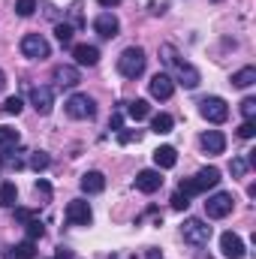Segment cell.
Segmentation results:
<instances>
[{"label":"cell","instance_id":"cell-1","mask_svg":"<svg viewBox=\"0 0 256 259\" xmlns=\"http://www.w3.org/2000/svg\"><path fill=\"white\" fill-rule=\"evenodd\" d=\"M160 61L172 69L169 75H172V81H175V84H181V88H187V91H196V88H199V81H202L199 69H196L193 64H187V61L178 55V49H175L172 42L160 46Z\"/></svg>","mask_w":256,"mask_h":259},{"label":"cell","instance_id":"cell-2","mask_svg":"<svg viewBox=\"0 0 256 259\" xmlns=\"http://www.w3.org/2000/svg\"><path fill=\"white\" fill-rule=\"evenodd\" d=\"M217 184H220V169L217 166H205V169L196 172V178H184L178 184V190L184 196H196V193H205V190L217 187Z\"/></svg>","mask_w":256,"mask_h":259},{"label":"cell","instance_id":"cell-3","mask_svg":"<svg viewBox=\"0 0 256 259\" xmlns=\"http://www.w3.org/2000/svg\"><path fill=\"white\" fill-rule=\"evenodd\" d=\"M145 66H148V55H145L142 46H130V49L121 52V58H118V72L124 78H139L145 72Z\"/></svg>","mask_w":256,"mask_h":259},{"label":"cell","instance_id":"cell-4","mask_svg":"<svg viewBox=\"0 0 256 259\" xmlns=\"http://www.w3.org/2000/svg\"><path fill=\"white\" fill-rule=\"evenodd\" d=\"M64 109H66V115L75 118V121H91V118L97 115V103H94V97H88V94H72L64 103Z\"/></svg>","mask_w":256,"mask_h":259},{"label":"cell","instance_id":"cell-5","mask_svg":"<svg viewBox=\"0 0 256 259\" xmlns=\"http://www.w3.org/2000/svg\"><path fill=\"white\" fill-rule=\"evenodd\" d=\"M181 235H184V241L193 244V247H205L211 241V226L205 220H199V217H187L184 226H181Z\"/></svg>","mask_w":256,"mask_h":259},{"label":"cell","instance_id":"cell-6","mask_svg":"<svg viewBox=\"0 0 256 259\" xmlns=\"http://www.w3.org/2000/svg\"><path fill=\"white\" fill-rule=\"evenodd\" d=\"M21 55H24L27 61H46V58L52 55V46H49V39H46L42 33H27V36L21 39Z\"/></svg>","mask_w":256,"mask_h":259},{"label":"cell","instance_id":"cell-7","mask_svg":"<svg viewBox=\"0 0 256 259\" xmlns=\"http://www.w3.org/2000/svg\"><path fill=\"white\" fill-rule=\"evenodd\" d=\"M199 115H202L208 124H223V121L229 118V106H226L223 97H205V100L199 103Z\"/></svg>","mask_w":256,"mask_h":259},{"label":"cell","instance_id":"cell-8","mask_svg":"<svg viewBox=\"0 0 256 259\" xmlns=\"http://www.w3.org/2000/svg\"><path fill=\"white\" fill-rule=\"evenodd\" d=\"M232 208H235V199H232V193H226V190L208 196V202H205V214H208V220H223V217L232 214Z\"/></svg>","mask_w":256,"mask_h":259},{"label":"cell","instance_id":"cell-9","mask_svg":"<svg viewBox=\"0 0 256 259\" xmlns=\"http://www.w3.org/2000/svg\"><path fill=\"white\" fill-rule=\"evenodd\" d=\"M30 103H33V109L39 115H52V109H55V88H49V84L30 88Z\"/></svg>","mask_w":256,"mask_h":259},{"label":"cell","instance_id":"cell-10","mask_svg":"<svg viewBox=\"0 0 256 259\" xmlns=\"http://www.w3.org/2000/svg\"><path fill=\"white\" fill-rule=\"evenodd\" d=\"M66 220H69L72 226H91L94 211H91V205H88L84 199H72V202L66 205Z\"/></svg>","mask_w":256,"mask_h":259},{"label":"cell","instance_id":"cell-11","mask_svg":"<svg viewBox=\"0 0 256 259\" xmlns=\"http://www.w3.org/2000/svg\"><path fill=\"white\" fill-rule=\"evenodd\" d=\"M148 91H151L154 100H169V97L175 94V81H172L169 72H157V75L148 81Z\"/></svg>","mask_w":256,"mask_h":259},{"label":"cell","instance_id":"cell-12","mask_svg":"<svg viewBox=\"0 0 256 259\" xmlns=\"http://www.w3.org/2000/svg\"><path fill=\"white\" fill-rule=\"evenodd\" d=\"M94 30H97L103 39H115V36L121 33V21H118L112 12H100L97 21H94Z\"/></svg>","mask_w":256,"mask_h":259},{"label":"cell","instance_id":"cell-13","mask_svg":"<svg viewBox=\"0 0 256 259\" xmlns=\"http://www.w3.org/2000/svg\"><path fill=\"white\" fill-rule=\"evenodd\" d=\"M160 187H163L160 169H142V172L136 175V190H142V193H157Z\"/></svg>","mask_w":256,"mask_h":259},{"label":"cell","instance_id":"cell-14","mask_svg":"<svg viewBox=\"0 0 256 259\" xmlns=\"http://www.w3.org/2000/svg\"><path fill=\"white\" fill-rule=\"evenodd\" d=\"M199 145H202L205 154H223L226 151V136L220 130H205L202 139H199Z\"/></svg>","mask_w":256,"mask_h":259},{"label":"cell","instance_id":"cell-15","mask_svg":"<svg viewBox=\"0 0 256 259\" xmlns=\"http://www.w3.org/2000/svg\"><path fill=\"white\" fill-rule=\"evenodd\" d=\"M220 250L226 259H241L244 256V241L235 235V232H223L220 235Z\"/></svg>","mask_w":256,"mask_h":259},{"label":"cell","instance_id":"cell-16","mask_svg":"<svg viewBox=\"0 0 256 259\" xmlns=\"http://www.w3.org/2000/svg\"><path fill=\"white\" fill-rule=\"evenodd\" d=\"M72 58H75V64H78V66H97V64H100V49H97V46L81 42V46H75V49H72Z\"/></svg>","mask_w":256,"mask_h":259},{"label":"cell","instance_id":"cell-17","mask_svg":"<svg viewBox=\"0 0 256 259\" xmlns=\"http://www.w3.org/2000/svg\"><path fill=\"white\" fill-rule=\"evenodd\" d=\"M78 184H81V193L97 196V193H103V190H106V175H103V172H84Z\"/></svg>","mask_w":256,"mask_h":259},{"label":"cell","instance_id":"cell-18","mask_svg":"<svg viewBox=\"0 0 256 259\" xmlns=\"http://www.w3.org/2000/svg\"><path fill=\"white\" fill-rule=\"evenodd\" d=\"M78 81H81V75H78L75 66H69V64L55 66V84H58V88H75Z\"/></svg>","mask_w":256,"mask_h":259},{"label":"cell","instance_id":"cell-19","mask_svg":"<svg viewBox=\"0 0 256 259\" xmlns=\"http://www.w3.org/2000/svg\"><path fill=\"white\" fill-rule=\"evenodd\" d=\"M175 163H178V151L172 145H160L154 151V166L157 169H175Z\"/></svg>","mask_w":256,"mask_h":259},{"label":"cell","instance_id":"cell-20","mask_svg":"<svg viewBox=\"0 0 256 259\" xmlns=\"http://www.w3.org/2000/svg\"><path fill=\"white\" fill-rule=\"evenodd\" d=\"M36 256V244L33 241H21V244H9L3 250V259H33Z\"/></svg>","mask_w":256,"mask_h":259},{"label":"cell","instance_id":"cell-21","mask_svg":"<svg viewBox=\"0 0 256 259\" xmlns=\"http://www.w3.org/2000/svg\"><path fill=\"white\" fill-rule=\"evenodd\" d=\"M21 154H24L21 148H15V151L6 148V151L0 154V169H6V172H12V169H15V172L24 169V157H21Z\"/></svg>","mask_w":256,"mask_h":259},{"label":"cell","instance_id":"cell-22","mask_svg":"<svg viewBox=\"0 0 256 259\" xmlns=\"http://www.w3.org/2000/svg\"><path fill=\"white\" fill-rule=\"evenodd\" d=\"M232 88H250L256 81V66H244V69H238V72H232Z\"/></svg>","mask_w":256,"mask_h":259},{"label":"cell","instance_id":"cell-23","mask_svg":"<svg viewBox=\"0 0 256 259\" xmlns=\"http://www.w3.org/2000/svg\"><path fill=\"white\" fill-rule=\"evenodd\" d=\"M172 127H175V121H172V115H166V112H160V115H154V118H151V130H154L157 136L172 133Z\"/></svg>","mask_w":256,"mask_h":259},{"label":"cell","instance_id":"cell-24","mask_svg":"<svg viewBox=\"0 0 256 259\" xmlns=\"http://www.w3.org/2000/svg\"><path fill=\"white\" fill-rule=\"evenodd\" d=\"M15 202H18L15 184H12V181H3V184H0V205H3V208H15Z\"/></svg>","mask_w":256,"mask_h":259},{"label":"cell","instance_id":"cell-25","mask_svg":"<svg viewBox=\"0 0 256 259\" xmlns=\"http://www.w3.org/2000/svg\"><path fill=\"white\" fill-rule=\"evenodd\" d=\"M127 115L133 121H145L148 115H151V106H148V100H133L127 106Z\"/></svg>","mask_w":256,"mask_h":259},{"label":"cell","instance_id":"cell-26","mask_svg":"<svg viewBox=\"0 0 256 259\" xmlns=\"http://www.w3.org/2000/svg\"><path fill=\"white\" fill-rule=\"evenodd\" d=\"M15 145H18V130L0 127V151H6V148H15Z\"/></svg>","mask_w":256,"mask_h":259},{"label":"cell","instance_id":"cell-27","mask_svg":"<svg viewBox=\"0 0 256 259\" xmlns=\"http://www.w3.org/2000/svg\"><path fill=\"white\" fill-rule=\"evenodd\" d=\"M52 166V157L46 154V151H33L30 154V169L33 172H42V169H49Z\"/></svg>","mask_w":256,"mask_h":259},{"label":"cell","instance_id":"cell-28","mask_svg":"<svg viewBox=\"0 0 256 259\" xmlns=\"http://www.w3.org/2000/svg\"><path fill=\"white\" fill-rule=\"evenodd\" d=\"M24 109V103H21V97H9L3 106H0V115H18Z\"/></svg>","mask_w":256,"mask_h":259},{"label":"cell","instance_id":"cell-29","mask_svg":"<svg viewBox=\"0 0 256 259\" xmlns=\"http://www.w3.org/2000/svg\"><path fill=\"white\" fill-rule=\"evenodd\" d=\"M15 12H18L21 18H30V15L36 12V0H15Z\"/></svg>","mask_w":256,"mask_h":259},{"label":"cell","instance_id":"cell-30","mask_svg":"<svg viewBox=\"0 0 256 259\" xmlns=\"http://www.w3.org/2000/svg\"><path fill=\"white\" fill-rule=\"evenodd\" d=\"M55 36H58V42H61V46H69V42H72V24H58V27H55Z\"/></svg>","mask_w":256,"mask_h":259},{"label":"cell","instance_id":"cell-31","mask_svg":"<svg viewBox=\"0 0 256 259\" xmlns=\"http://www.w3.org/2000/svg\"><path fill=\"white\" fill-rule=\"evenodd\" d=\"M247 166H250V163H247L244 157H232V163H229V169H232L235 178H244V175H247Z\"/></svg>","mask_w":256,"mask_h":259},{"label":"cell","instance_id":"cell-32","mask_svg":"<svg viewBox=\"0 0 256 259\" xmlns=\"http://www.w3.org/2000/svg\"><path fill=\"white\" fill-rule=\"evenodd\" d=\"M24 229H27V241H36V238H42V232H46L39 220H27V223H24Z\"/></svg>","mask_w":256,"mask_h":259},{"label":"cell","instance_id":"cell-33","mask_svg":"<svg viewBox=\"0 0 256 259\" xmlns=\"http://www.w3.org/2000/svg\"><path fill=\"white\" fill-rule=\"evenodd\" d=\"M241 115H244V121H253L256 118V100L253 97H244V103H241Z\"/></svg>","mask_w":256,"mask_h":259},{"label":"cell","instance_id":"cell-34","mask_svg":"<svg viewBox=\"0 0 256 259\" xmlns=\"http://www.w3.org/2000/svg\"><path fill=\"white\" fill-rule=\"evenodd\" d=\"M187 205H190V196H184L181 190H175V196H172V208H175V211H184Z\"/></svg>","mask_w":256,"mask_h":259},{"label":"cell","instance_id":"cell-35","mask_svg":"<svg viewBox=\"0 0 256 259\" xmlns=\"http://www.w3.org/2000/svg\"><path fill=\"white\" fill-rule=\"evenodd\" d=\"M118 142H121V145L139 142V130H118Z\"/></svg>","mask_w":256,"mask_h":259},{"label":"cell","instance_id":"cell-36","mask_svg":"<svg viewBox=\"0 0 256 259\" xmlns=\"http://www.w3.org/2000/svg\"><path fill=\"white\" fill-rule=\"evenodd\" d=\"M238 136H241V139H253L256 136V124L253 121H244V124L238 127Z\"/></svg>","mask_w":256,"mask_h":259},{"label":"cell","instance_id":"cell-37","mask_svg":"<svg viewBox=\"0 0 256 259\" xmlns=\"http://www.w3.org/2000/svg\"><path fill=\"white\" fill-rule=\"evenodd\" d=\"M69 18H72V24H75V27H81V6H78V3H72V6H69Z\"/></svg>","mask_w":256,"mask_h":259},{"label":"cell","instance_id":"cell-38","mask_svg":"<svg viewBox=\"0 0 256 259\" xmlns=\"http://www.w3.org/2000/svg\"><path fill=\"white\" fill-rule=\"evenodd\" d=\"M109 130H115V133H118V130H124V118H121V112H115V115H112V121H109Z\"/></svg>","mask_w":256,"mask_h":259},{"label":"cell","instance_id":"cell-39","mask_svg":"<svg viewBox=\"0 0 256 259\" xmlns=\"http://www.w3.org/2000/svg\"><path fill=\"white\" fill-rule=\"evenodd\" d=\"M15 217H18L21 223H27V220H33V211H27V208H15Z\"/></svg>","mask_w":256,"mask_h":259},{"label":"cell","instance_id":"cell-40","mask_svg":"<svg viewBox=\"0 0 256 259\" xmlns=\"http://www.w3.org/2000/svg\"><path fill=\"white\" fill-rule=\"evenodd\" d=\"M166 12V3H151V15H163Z\"/></svg>","mask_w":256,"mask_h":259},{"label":"cell","instance_id":"cell-41","mask_svg":"<svg viewBox=\"0 0 256 259\" xmlns=\"http://www.w3.org/2000/svg\"><path fill=\"white\" fill-rule=\"evenodd\" d=\"M36 190H39V193H52V187H49V184H46V181H36Z\"/></svg>","mask_w":256,"mask_h":259},{"label":"cell","instance_id":"cell-42","mask_svg":"<svg viewBox=\"0 0 256 259\" xmlns=\"http://www.w3.org/2000/svg\"><path fill=\"white\" fill-rule=\"evenodd\" d=\"M97 3H100V6H106V9H112V6H118L121 0H97Z\"/></svg>","mask_w":256,"mask_h":259},{"label":"cell","instance_id":"cell-43","mask_svg":"<svg viewBox=\"0 0 256 259\" xmlns=\"http://www.w3.org/2000/svg\"><path fill=\"white\" fill-rule=\"evenodd\" d=\"M55 259H72V253H69L66 247H61V250H58V256H55Z\"/></svg>","mask_w":256,"mask_h":259},{"label":"cell","instance_id":"cell-44","mask_svg":"<svg viewBox=\"0 0 256 259\" xmlns=\"http://www.w3.org/2000/svg\"><path fill=\"white\" fill-rule=\"evenodd\" d=\"M145 259H160V250H148V256Z\"/></svg>","mask_w":256,"mask_h":259},{"label":"cell","instance_id":"cell-45","mask_svg":"<svg viewBox=\"0 0 256 259\" xmlns=\"http://www.w3.org/2000/svg\"><path fill=\"white\" fill-rule=\"evenodd\" d=\"M6 88V75H3V69H0V91Z\"/></svg>","mask_w":256,"mask_h":259},{"label":"cell","instance_id":"cell-46","mask_svg":"<svg viewBox=\"0 0 256 259\" xmlns=\"http://www.w3.org/2000/svg\"><path fill=\"white\" fill-rule=\"evenodd\" d=\"M214 3H220V0H214Z\"/></svg>","mask_w":256,"mask_h":259}]
</instances>
